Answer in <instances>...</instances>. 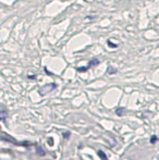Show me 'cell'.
<instances>
[{"mask_svg":"<svg viewBox=\"0 0 159 160\" xmlns=\"http://www.w3.org/2000/svg\"><path fill=\"white\" fill-rule=\"evenodd\" d=\"M99 63V61L98 60H93V61H91V63H89L87 67H84V68H77V71L79 72H84V71H87V70L89 69L91 67H93V65H96V64H98Z\"/></svg>","mask_w":159,"mask_h":160,"instance_id":"6da1fadb","label":"cell"},{"mask_svg":"<svg viewBox=\"0 0 159 160\" xmlns=\"http://www.w3.org/2000/svg\"><path fill=\"white\" fill-rule=\"evenodd\" d=\"M6 117H7V112L4 111V110H0V120L4 121Z\"/></svg>","mask_w":159,"mask_h":160,"instance_id":"7a4b0ae2","label":"cell"},{"mask_svg":"<svg viewBox=\"0 0 159 160\" xmlns=\"http://www.w3.org/2000/svg\"><path fill=\"white\" fill-rule=\"evenodd\" d=\"M98 156L102 158V160H108L107 159V156L105 155V152H102V150H98Z\"/></svg>","mask_w":159,"mask_h":160,"instance_id":"3957f363","label":"cell"},{"mask_svg":"<svg viewBox=\"0 0 159 160\" xmlns=\"http://www.w3.org/2000/svg\"><path fill=\"white\" fill-rule=\"evenodd\" d=\"M55 86H56V85H52V86H51V85H48V86H46V88L48 89V91H50V89H52ZM39 94H40V95H45V94H47V93H46V92H44V91H42V92H39Z\"/></svg>","mask_w":159,"mask_h":160,"instance_id":"277c9868","label":"cell"},{"mask_svg":"<svg viewBox=\"0 0 159 160\" xmlns=\"http://www.w3.org/2000/svg\"><path fill=\"white\" fill-rule=\"evenodd\" d=\"M157 139H158V137L156 136V135H153V137L151 138V143L152 144H155L156 142H157Z\"/></svg>","mask_w":159,"mask_h":160,"instance_id":"5b68a950","label":"cell"},{"mask_svg":"<svg viewBox=\"0 0 159 160\" xmlns=\"http://www.w3.org/2000/svg\"><path fill=\"white\" fill-rule=\"evenodd\" d=\"M37 152H38V154H39V155H45L44 150H42V148L39 147V146H38V147H37Z\"/></svg>","mask_w":159,"mask_h":160,"instance_id":"8992f818","label":"cell"},{"mask_svg":"<svg viewBox=\"0 0 159 160\" xmlns=\"http://www.w3.org/2000/svg\"><path fill=\"white\" fill-rule=\"evenodd\" d=\"M64 138H68L69 136H70V133H64Z\"/></svg>","mask_w":159,"mask_h":160,"instance_id":"52a82bcc","label":"cell"}]
</instances>
